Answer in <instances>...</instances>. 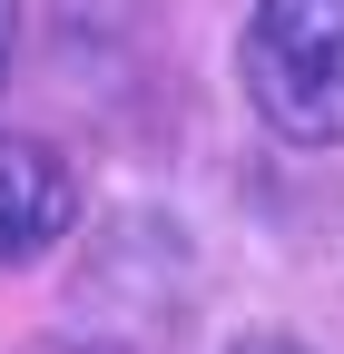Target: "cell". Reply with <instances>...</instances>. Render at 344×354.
Instances as JSON below:
<instances>
[{
	"label": "cell",
	"mask_w": 344,
	"mask_h": 354,
	"mask_svg": "<svg viewBox=\"0 0 344 354\" xmlns=\"http://www.w3.org/2000/svg\"><path fill=\"white\" fill-rule=\"evenodd\" d=\"M69 216H79L69 158L39 148V138H0V266L50 256V246L69 236Z\"/></svg>",
	"instance_id": "obj_2"
},
{
	"label": "cell",
	"mask_w": 344,
	"mask_h": 354,
	"mask_svg": "<svg viewBox=\"0 0 344 354\" xmlns=\"http://www.w3.org/2000/svg\"><path fill=\"white\" fill-rule=\"evenodd\" d=\"M236 69L276 138L344 148V0H256Z\"/></svg>",
	"instance_id": "obj_1"
},
{
	"label": "cell",
	"mask_w": 344,
	"mask_h": 354,
	"mask_svg": "<svg viewBox=\"0 0 344 354\" xmlns=\"http://www.w3.org/2000/svg\"><path fill=\"white\" fill-rule=\"evenodd\" d=\"M10 39H20V0H0V69H10Z\"/></svg>",
	"instance_id": "obj_4"
},
{
	"label": "cell",
	"mask_w": 344,
	"mask_h": 354,
	"mask_svg": "<svg viewBox=\"0 0 344 354\" xmlns=\"http://www.w3.org/2000/svg\"><path fill=\"white\" fill-rule=\"evenodd\" d=\"M227 354H315V344H295V335H246V344H227Z\"/></svg>",
	"instance_id": "obj_3"
}]
</instances>
